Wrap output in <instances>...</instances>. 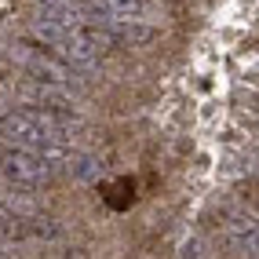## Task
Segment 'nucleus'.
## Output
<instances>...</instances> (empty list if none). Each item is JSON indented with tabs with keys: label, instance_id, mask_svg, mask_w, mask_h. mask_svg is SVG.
I'll return each instance as SVG.
<instances>
[{
	"label": "nucleus",
	"instance_id": "obj_5",
	"mask_svg": "<svg viewBox=\"0 0 259 259\" xmlns=\"http://www.w3.org/2000/svg\"><path fill=\"white\" fill-rule=\"evenodd\" d=\"M22 62L29 66L33 73H37L40 80H55V84H62L66 77H70V62L66 59H55V55H48L44 48H33V44H22Z\"/></svg>",
	"mask_w": 259,
	"mask_h": 259
},
{
	"label": "nucleus",
	"instance_id": "obj_10",
	"mask_svg": "<svg viewBox=\"0 0 259 259\" xmlns=\"http://www.w3.org/2000/svg\"><path fill=\"white\" fill-rule=\"evenodd\" d=\"M77 176H80V179H95V176H99V164H95L92 157H84L80 168H77Z\"/></svg>",
	"mask_w": 259,
	"mask_h": 259
},
{
	"label": "nucleus",
	"instance_id": "obj_7",
	"mask_svg": "<svg viewBox=\"0 0 259 259\" xmlns=\"http://www.w3.org/2000/svg\"><path fill=\"white\" fill-rule=\"evenodd\" d=\"M102 201H106L110 208H117V212L132 208V204H135V183H132L128 176H124V179L106 183V186H102Z\"/></svg>",
	"mask_w": 259,
	"mask_h": 259
},
{
	"label": "nucleus",
	"instance_id": "obj_1",
	"mask_svg": "<svg viewBox=\"0 0 259 259\" xmlns=\"http://www.w3.org/2000/svg\"><path fill=\"white\" fill-rule=\"evenodd\" d=\"M73 128H77V117H70L59 106L15 110L8 117H0V139L11 146H26V150H48L55 143H66Z\"/></svg>",
	"mask_w": 259,
	"mask_h": 259
},
{
	"label": "nucleus",
	"instance_id": "obj_9",
	"mask_svg": "<svg viewBox=\"0 0 259 259\" xmlns=\"http://www.w3.org/2000/svg\"><path fill=\"white\" fill-rule=\"evenodd\" d=\"M4 204H8L15 215H33V212H37V204L26 201V197H15V190H11V186L4 190Z\"/></svg>",
	"mask_w": 259,
	"mask_h": 259
},
{
	"label": "nucleus",
	"instance_id": "obj_11",
	"mask_svg": "<svg viewBox=\"0 0 259 259\" xmlns=\"http://www.w3.org/2000/svg\"><path fill=\"white\" fill-rule=\"evenodd\" d=\"M4 223H8V215H4V208H0V234H4Z\"/></svg>",
	"mask_w": 259,
	"mask_h": 259
},
{
	"label": "nucleus",
	"instance_id": "obj_12",
	"mask_svg": "<svg viewBox=\"0 0 259 259\" xmlns=\"http://www.w3.org/2000/svg\"><path fill=\"white\" fill-rule=\"evenodd\" d=\"M255 208H259V194H255Z\"/></svg>",
	"mask_w": 259,
	"mask_h": 259
},
{
	"label": "nucleus",
	"instance_id": "obj_8",
	"mask_svg": "<svg viewBox=\"0 0 259 259\" xmlns=\"http://www.w3.org/2000/svg\"><path fill=\"white\" fill-rule=\"evenodd\" d=\"M40 15H51V19H59L66 26H80L84 22V11L77 8V0H37Z\"/></svg>",
	"mask_w": 259,
	"mask_h": 259
},
{
	"label": "nucleus",
	"instance_id": "obj_2",
	"mask_svg": "<svg viewBox=\"0 0 259 259\" xmlns=\"http://www.w3.org/2000/svg\"><path fill=\"white\" fill-rule=\"evenodd\" d=\"M110 44H113V33L99 29V26H92V22H80V26H73L70 33H66L62 44H59L55 51H59L70 66H92L99 55H106V51H110Z\"/></svg>",
	"mask_w": 259,
	"mask_h": 259
},
{
	"label": "nucleus",
	"instance_id": "obj_4",
	"mask_svg": "<svg viewBox=\"0 0 259 259\" xmlns=\"http://www.w3.org/2000/svg\"><path fill=\"white\" fill-rule=\"evenodd\" d=\"M223 241H227L234 252L259 255V223L252 215H230L223 223Z\"/></svg>",
	"mask_w": 259,
	"mask_h": 259
},
{
	"label": "nucleus",
	"instance_id": "obj_6",
	"mask_svg": "<svg viewBox=\"0 0 259 259\" xmlns=\"http://www.w3.org/2000/svg\"><path fill=\"white\" fill-rule=\"evenodd\" d=\"M113 40L132 44V48H143V44H153V40H157V29H153V26H143V22L124 19V22L113 29Z\"/></svg>",
	"mask_w": 259,
	"mask_h": 259
},
{
	"label": "nucleus",
	"instance_id": "obj_3",
	"mask_svg": "<svg viewBox=\"0 0 259 259\" xmlns=\"http://www.w3.org/2000/svg\"><path fill=\"white\" fill-rule=\"evenodd\" d=\"M0 171L4 179L15 186H44L51 179V161L44 157L40 150H26V146H15L0 153Z\"/></svg>",
	"mask_w": 259,
	"mask_h": 259
}]
</instances>
